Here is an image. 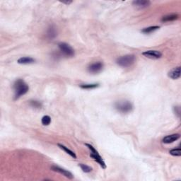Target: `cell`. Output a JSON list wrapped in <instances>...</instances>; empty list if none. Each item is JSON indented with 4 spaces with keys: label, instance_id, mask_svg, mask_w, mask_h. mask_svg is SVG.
<instances>
[{
    "label": "cell",
    "instance_id": "obj_1",
    "mask_svg": "<svg viewBox=\"0 0 181 181\" xmlns=\"http://www.w3.org/2000/svg\"><path fill=\"white\" fill-rule=\"evenodd\" d=\"M13 89H14V100H17L19 98L28 93L29 86L23 79H17L13 84Z\"/></svg>",
    "mask_w": 181,
    "mask_h": 181
},
{
    "label": "cell",
    "instance_id": "obj_2",
    "mask_svg": "<svg viewBox=\"0 0 181 181\" xmlns=\"http://www.w3.org/2000/svg\"><path fill=\"white\" fill-rule=\"evenodd\" d=\"M115 108L120 113L127 114L132 111L133 106L128 101H120L115 104Z\"/></svg>",
    "mask_w": 181,
    "mask_h": 181
},
{
    "label": "cell",
    "instance_id": "obj_3",
    "mask_svg": "<svg viewBox=\"0 0 181 181\" xmlns=\"http://www.w3.org/2000/svg\"><path fill=\"white\" fill-rule=\"evenodd\" d=\"M136 57L134 54H126L117 58L116 63L122 67H129L135 62Z\"/></svg>",
    "mask_w": 181,
    "mask_h": 181
},
{
    "label": "cell",
    "instance_id": "obj_4",
    "mask_svg": "<svg viewBox=\"0 0 181 181\" xmlns=\"http://www.w3.org/2000/svg\"><path fill=\"white\" fill-rule=\"evenodd\" d=\"M86 146L89 148L90 151V157L96 161V162L101 166V168L103 169H106V163L104 162L102 157H101L99 153H98V151L95 148L92 146V145H90L89 144H86Z\"/></svg>",
    "mask_w": 181,
    "mask_h": 181
},
{
    "label": "cell",
    "instance_id": "obj_5",
    "mask_svg": "<svg viewBox=\"0 0 181 181\" xmlns=\"http://www.w3.org/2000/svg\"><path fill=\"white\" fill-rule=\"evenodd\" d=\"M58 47L64 56L67 57H72L75 56V50L69 44L61 42L58 43Z\"/></svg>",
    "mask_w": 181,
    "mask_h": 181
},
{
    "label": "cell",
    "instance_id": "obj_6",
    "mask_svg": "<svg viewBox=\"0 0 181 181\" xmlns=\"http://www.w3.org/2000/svg\"><path fill=\"white\" fill-rule=\"evenodd\" d=\"M103 68V64L101 62H97L90 65L88 67L89 72L91 74H98L102 71Z\"/></svg>",
    "mask_w": 181,
    "mask_h": 181
},
{
    "label": "cell",
    "instance_id": "obj_7",
    "mask_svg": "<svg viewBox=\"0 0 181 181\" xmlns=\"http://www.w3.org/2000/svg\"><path fill=\"white\" fill-rule=\"evenodd\" d=\"M51 169L53 170V171H55V172L59 173H60V174H62V175H64V176H65L66 178H69V179H73L74 178V175H72V173L67 171V170H65L64 168H61V167L54 165L51 167Z\"/></svg>",
    "mask_w": 181,
    "mask_h": 181
},
{
    "label": "cell",
    "instance_id": "obj_8",
    "mask_svg": "<svg viewBox=\"0 0 181 181\" xmlns=\"http://www.w3.org/2000/svg\"><path fill=\"white\" fill-rule=\"evenodd\" d=\"M142 54L147 58L152 59H157L162 57V53L158 50H147L144 52Z\"/></svg>",
    "mask_w": 181,
    "mask_h": 181
},
{
    "label": "cell",
    "instance_id": "obj_9",
    "mask_svg": "<svg viewBox=\"0 0 181 181\" xmlns=\"http://www.w3.org/2000/svg\"><path fill=\"white\" fill-rule=\"evenodd\" d=\"M57 31L56 29V27L51 25L48 28L47 31H46L45 37L49 40H53L54 38L57 37Z\"/></svg>",
    "mask_w": 181,
    "mask_h": 181
},
{
    "label": "cell",
    "instance_id": "obj_10",
    "mask_svg": "<svg viewBox=\"0 0 181 181\" xmlns=\"http://www.w3.org/2000/svg\"><path fill=\"white\" fill-rule=\"evenodd\" d=\"M151 4V2L149 1H147V0H135L133 1L132 5L137 9H143L149 7Z\"/></svg>",
    "mask_w": 181,
    "mask_h": 181
},
{
    "label": "cell",
    "instance_id": "obj_11",
    "mask_svg": "<svg viewBox=\"0 0 181 181\" xmlns=\"http://www.w3.org/2000/svg\"><path fill=\"white\" fill-rule=\"evenodd\" d=\"M180 137L179 134H173L171 135H168L163 139L162 142L164 144H171L173 142L177 141Z\"/></svg>",
    "mask_w": 181,
    "mask_h": 181
},
{
    "label": "cell",
    "instance_id": "obj_12",
    "mask_svg": "<svg viewBox=\"0 0 181 181\" xmlns=\"http://www.w3.org/2000/svg\"><path fill=\"white\" fill-rule=\"evenodd\" d=\"M168 76L172 79H178L180 77V67H175L168 74Z\"/></svg>",
    "mask_w": 181,
    "mask_h": 181
},
{
    "label": "cell",
    "instance_id": "obj_13",
    "mask_svg": "<svg viewBox=\"0 0 181 181\" xmlns=\"http://www.w3.org/2000/svg\"><path fill=\"white\" fill-rule=\"evenodd\" d=\"M35 62V59L32 58L31 57H21L18 59L17 62L18 64L21 65H28V64H33Z\"/></svg>",
    "mask_w": 181,
    "mask_h": 181
},
{
    "label": "cell",
    "instance_id": "obj_14",
    "mask_svg": "<svg viewBox=\"0 0 181 181\" xmlns=\"http://www.w3.org/2000/svg\"><path fill=\"white\" fill-rule=\"evenodd\" d=\"M179 18V16L177 13H171V14H168L166 16H164L161 18V21L163 23H166V22H169V21H173L175 20H176Z\"/></svg>",
    "mask_w": 181,
    "mask_h": 181
},
{
    "label": "cell",
    "instance_id": "obj_15",
    "mask_svg": "<svg viewBox=\"0 0 181 181\" xmlns=\"http://www.w3.org/2000/svg\"><path fill=\"white\" fill-rule=\"evenodd\" d=\"M160 28L159 26H149L147 27V28H144V29L142 30V33H143L144 34H152V33L154 32L155 31H157Z\"/></svg>",
    "mask_w": 181,
    "mask_h": 181
},
{
    "label": "cell",
    "instance_id": "obj_16",
    "mask_svg": "<svg viewBox=\"0 0 181 181\" xmlns=\"http://www.w3.org/2000/svg\"><path fill=\"white\" fill-rule=\"evenodd\" d=\"M58 147L60 148V149H62L63 151H65V152L67 153H68V154H69L70 156H72V158H76V155L75 154V153L72 152V150H70V149H68L67 147H65V146H64V145L60 144H58Z\"/></svg>",
    "mask_w": 181,
    "mask_h": 181
},
{
    "label": "cell",
    "instance_id": "obj_17",
    "mask_svg": "<svg viewBox=\"0 0 181 181\" xmlns=\"http://www.w3.org/2000/svg\"><path fill=\"white\" fill-rule=\"evenodd\" d=\"M99 86L98 84H81L80 87L83 89H93Z\"/></svg>",
    "mask_w": 181,
    "mask_h": 181
},
{
    "label": "cell",
    "instance_id": "obj_18",
    "mask_svg": "<svg viewBox=\"0 0 181 181\" xmlns=\"http://www.w3.org/2000/svg\"><path fill=\"white\" fill-rule=\"evenodd\" d=\"M41 122L42 124L45 126H48L50 124L51 122V117L49 116H45L42 117L41 120Z\"/></svg>",
    "mask_w": 181,
    "mask_h": 181
},
{
    "label": "cell",
    "instance_id": "obj_19",
    "mask_svg": "<svg viewBox=\"0 0 181 181\" xmlns=\"http://www.w3.org/2000/svg\"><path fill=\"white\" fill-rule=\"evenodd\" d=\"M79 166L81 168L82 171H83L84 173H90L92 171V168L87 165H85V164L83 163H80L79 164Z\"/></svg>",
    "mask_w": 181,
    "mask_h": 181
},
{
    "label": "cell",
    "instance_id": "obj_20",
    "mask_svg": "<svg viewBox=\"0 0 181 181\" xmlns=\"http://www.w3.org/2000/svg\"><path fill=\"white\" fill-rule=\"evenodd\" d=\"M169 153H170V154H171L172 156H180L181 155V151H180V147L176 148V149H171L169 152Z\"/></svg>",
    "mask_w": 181,
    "mask_h": 181
},
{
    "label": "cell",
    "instance_id": "obj_21",
    "mask_svg": "<svg viewBox=\"0 0 181 181\" xmlns=\"http://www.w3.org/2000/svg\"><path fill=\"white\" fill-rule=\"evenodd\" d=\"M30 105L35 108H40L42 107V103L38 101H30Z\"/></svg>",
    "mask_w": 181,
    "mask_h": 181
},
{
    "label": "cell",
    "instance_id": "obj_22",
    "mask_svg": "<svg viewBox=\"0 0 181 181\" xmlns=\"http://www.w3.org/2000/svg\"><path fill=\"white\" fill-rule=\"evenodd\" d=\"M175 110V114L178 115V117H180V107H175L174 108Z\"/></svg>",
    "mask_w": 181,
    "mask_h": 181
}]
</instances>
